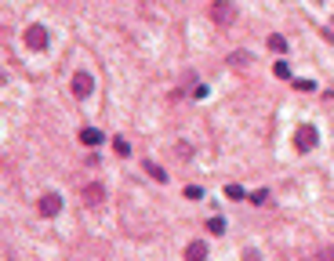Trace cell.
<instances>
[{
    "label": "cell",
    "instance_id": "obj_1",
    "mask_svg": "<svg viewBox=\"0 0 334 261\" xmlns=\"http://www.w3.org/2000/svg\"><path fill=\"white\" fill-rule=\"evenodd\" d=\"M316 142H320V130H316L312 123H298V127H295V149H298V153L316 149Z\"/></svg>",
    "mask_w": 334,
    "mask_h": 261
},
{
    "label": "cell",
    "instance_id": "obj_2",
    "mask_svg": "<svg viewBox=\"0 0 334 261\" xmlns=\"http://www.w3.org/2000/svg\"><path fill=\"white\" fill-rule=\"evenodd\" d=\"M211 22L215 26H233L236 22V4H229V0H215V4H211Z\"/></svg>",
    "mask_w": 334,
    "mask_h": 261
},
{
    "label": "cell",
    "instance_id": "obj_3",
    "mask_svg": "<svg viewBox=\"0 0 334 261\" xmlns=\"http://www.w3.org/2000/svg\"><path fill=\"white\" fill-rule=\"evenodd\" d=\"M22 40H26L29 51H44V48H48V29H44V26H29Z\"/></svg>",
    "mask_w": 334,
    "mask_h": 261
},
{
    "label": "cell",
    "instance_id": "obj_4",
    "mask_svg": "<svg viewBox=\"0 0 334 261\" xmlns=\"http://www.w3.org/2000/svg\"><path fill=\"white\" fill-rule=\"evenodd\" d=\"M91 91H95V80H91V73H88V69L73 73V95H76V98H88Z\"/></svg>",
    "mask_w": 334,
    "mask_h": 261
},
{
    "label": "cell",
    "instance_id": "obj_5",
    "mask_svg": "<svg viewBox=\"0 0 334 261\" xmlns=\"http://www.w3.org/2000/svg\"><path fill=\"white\" fill-rule=\"evenodd\" d=\"M36 210H40V217H55V214L62 210V196H58V192H44V196H40V203H36Z\"/></svg>",
    "mask_w": 334,
    "mask_h": 261
},
{
    "label": "cell",
    "instance_id": "obj_6",
    "mask_svg": "<svg viewBox=\"0 0 334 261\" xmlns=\"http://www.w3.org/2000/svg\"><path fill=\"white\" fill-rule=\"evenodd\" d=\"M106 200V189L98 185V182H91V185H84V203H88V207H98Z\"/></svg>",
    "mask_w": 334,
    "mask_h": 261
},
{
    "label": "cell",
    "instance_id": "obj_7",
    "mask_svg": "<svg viewBox=\"0 0 334 261\" xmlns=\"http://www.w3.org/2000/svg\"><path fill=\"white\" fill-rule=\"evenodd\" d=\"M185 257H189V261H203V257H207V243H203V240H193V243L185 247Z\"/></svg>",
    "mask_w": 334,
    "mask_h": 261
},
{
    "label": "cell",
    "instance_id": "obj_8",
    "mask_svg": "<svg viewBox=\"0 0 334 261\" xmlns=\"http://www.w3.org/2000/svg\"><path fill=\"white\" fill-rule=\"evenodd\" d=\"M80 142H84V145H102V130L84 127V130H80Z\"/></svg>",
    "mask_w": 334,
    "mask_h": 261
},
{
    "label": "cell",
    "instance_id": "obj_9",
    "mask_svg": "<svg viewBox=\"0 0 334 261\" xmlns=\"http://www.w3.org/2000/svg\"><path fill=\"white\" fill-rule=\"evenodd\" d=\"M145 174H149V178H153V182H160V185L167 182V170H163L160 163H149V160H145Z\"/></svg>",
    "mask_w": 334,
    "mask_h": 261
},
{
    "label": "cell",
    "instance_id": "obj_10",
    "mask_svg": "<svg viewBox=\"0 0 334 261\" xmlns=\"http://www.w3.org/2000/svg\"><path fill=\"white\" fill-rule=\"evenodd\" d=\"M273 73H276L280 80H290V66H287V62H276V66H273Z\"/></svg>",
    "mask_w": 334,
    "mask_h": 261
},
{
    "label": "cell",
    "instance_id": "obj_11",
    "mask_svg": "<svg viewBox=\"0 0 334 261\" xmlns=\"http://www.w3.org/2000/svg\"><path fill=\"white\" fill-rule=\"evenodd\" d=\"M207 229H211L215 236H222V232H225V222H222V217H211V222H207Z\"/></svg>",
    "mask_w": 334,
    "mask_h": 261
},
{
    "label": "cell",
    "instance_id": "obj_12",
    "mask_svg": "<svg viewBox=\"0 0 334 261\" xmlns=\"http://www.w3.org/2000/svg\"><path fill=\"white\" fill-rule=\"evenodd\" d=\"M113 149H116V156H131V145L123 142V138H116V142H113Z\"/></svg>",
    "mask_w": 334,
    "mask_h": 261
},
{
    "label": "cell",
    "instance_id": "obj_13",
    "mask_svg": "<svg viewBox=\"0 0 334 261\" xmlns=\"http://www.w3.org/2000/svg\"><path fill=\"white\" fill-rule=\"evenodd\" d=\"M225 196H229V200H243V189H240V185H225Z\"/></svg>",
    "mask_w": 334,
    "mask_h": 261
},
{
    "label": "cell",
    "instance_id": "obj_14",
    "mask_svg": "<svg viewBox=\"0 0 334 261\" xmlns=\"http://www.w3.org/2000/svg\"><path fill=\"white\" fill-rule=\"evenodd\" d=\"M269 48H273V51H283L287 40H283V36H269Z\"/></svg>",
    "mask_w": 334,
    "mask_h": 261
},
{
    "label": "cell",
    "instance_id": "obj_15",
    "mask_svg": "<svg viewBox=\"0 0 334 261\" xmlns=\"http://www.w3.org/2000/svg\"><path fill=\"white\" fill-rule=\"evenodd\" d=\"M185 196H189V200H200V196H203V189H200V185H189V189H185Z\"/></svg>",
    "mask_w": 334,
    "mask_h": 261
},
{
    "label": "cell",
    "instance_id": "obj_16",
    "mask_svg": "<svg viewBox=\"0 0 334 261\" xmlns=\"http://www.w3.org/2000/svg\"><path fill=\"white\" fill-rule=\"evenodd\" d=\"M175 153H178V156H185V160H189V156H193V149H189V145H185V142H178V149H175Z\"/></svg>",
    "mask_w": 334,
    "mask_h": 261
},
{
    "label": "cell",
    "instance_id": "obj_17",
    "mask_svg": "<svg viewBox=\"0 0 334 261\" xmlns=\"http://www.w3.org/2000/svg\"><path fill=\"white\" fill-rule=\"evenodd\" d=\"M323 33H327V36H330V40H334V18H330V26H327V29H323Z\"/></svg>",
    "mask_w": 334,
    "mask_h": 261
}]
</instances>
